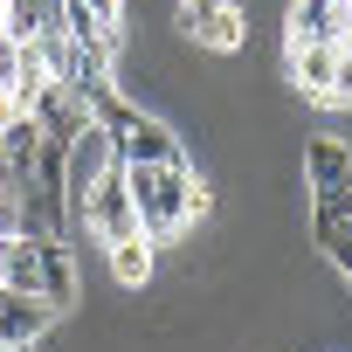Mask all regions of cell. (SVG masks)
Returning a JSON list of instances; mask_svg holds the SVG:
<instances>
[{
	"label": "cell",
	"mask_w": 352,
	"mask_h": 352,
	"mask_svg": "<svg viewBox=\"0 0 352 352\" xmlns=\"http://www.w3.org/2000/svg\"><path fill=\"white\" fill-rule=\"evenodd\" d=\"M118 166H124V159H118ZM124 187H131L138 228H145L159 249H173L194 221L214 214V194H208L201 173L187 166V152H180V159H159V166H124Z\"/></svg>",
	"instance_id": "cell-1"
},
{
	"label": "cell",
	"mask_w": 352,
	"mask_h": 352,
	"mask_svg": "<svg viewBox=\"0 0 352 352\" xmlns=\"http://www.w3.org/2000/svg\"><path fill=\"white\" fill-rule=\"evenodd\" d=\"M173 35L208 49V56H242L249 14H242V0H173Z\"/></svg>",
	"instance_id": "cell-2"
},
{
	"label": "cell",
	"mask_w": 352,
	"mask_h": 352,
	"mask_svg": "<svg viewBox=\"0 0 352 352\" xmlns=\"http://www.w3.org/2000/svg\"><path fill=\"white\" fill-rule=\"evenodd\" d=\"M297 180H304L311 208H352V145L338 131H311L297 152Z\"/></svg>",
	"instance_id": "cell-3"
},
{
	"label": "cell",
	"mask_w": 352,
	"mask_h": 352,
	"mask_svg": "<svg viewBox=\"0 0 352 352\" xmlns=\"http://www.w3.org/2000/svg\"><path fill=\"white\" fill-rule=\"evenodd\" d=\"M56 304L49 297H28V290H8L0 283V352H35L49 331H56Z\"/></svg>",
	"instance_id": "cell-4"
},
{
	"label": "cell",
	"mask_w": 352,
	"mask_h": 352,
	"mask_svg": "<svg viewBox=\"0 0 352 352\" xmlns=\"http://www.w3.org/2000/svg\"><path fill=\"white\" fill-rule=\"evenodd\" d=\"M331 63H338V42H290V35H283V83H290L304 104H324Z\"/></svg>",
	"instance_id": "cell-5"
},
{
	"label": "cell",
	"mask_w": 352,
	"mask_h": 352,
	"mask_svg": "<svg viewBox=\"0 0 352 352\" xmlns=\"http://www.w3.org/2000/svg\"><path fill=\"white\" fill-rule=\"evenodd\" d=\"M352 21V0H283V35L290 42H338Z\"/></svg>",
	"instance_id": "cell-6"
},
{
	"label": "cell",
	"mask_w": 352,
	"mask_h": 352,
	"mask_svg": "<svg viewBox=\"0 0 352 352\" xmlns=\"http://www.w3.org/2000/svg\"><path fill=\"white\" fill-rule=\"evenodd\" d=\"M104 276L118 290H145L159 276V242L152 235H124V242H104Z\"/></svg>",
	"instance_id": "cell-7"
},
{
	"label": "cell",
	"mask_w": 352,
	"mask_h": 352,
	"mask_svg": "<svg viewBox=\"0 0 352 352\" xmlns=\"http://www.w3.org/2000/svg\"><path fill=\"white\" fill-rule=\"evenodd\" d=\"M0 283L42 297V242L35 235H0Z\"/></svg>",
	"instance_id": "cell-8"
},
{
	"label": "cell",
	"mask_w": 352,
	"mask_h": 352,
	"mask_svg": "<svg viewBox=\"0 0 352 352\" xmlns=\"http://www.w3.org/2000/svg\"><path fill=\"white\" fill-rule=\"evenodd\" d=\"M324 111H352V49H338L331 83H324Z\"/></svg>",
	"instance_id": "cell-9"
},
{
	"label": "cell",
	"mask_w": 352,
	"mask_h": 352,
	"mask_svg": "<svg viewBox=\"0 0 352 352\" xmlns=\"http://www.w3.org/2000/svg\"><path fill=\"white\" fill-rule=\"evenodd\" d=\"M83 14H90L104 35H124V21H131V8H124V0H83Z\"/></svg>",
	"instance_id": "cell-10"
},
{
	"label": "cell",
	"mask_w": 352,
	"mask_h": 352,
	"mask_svg": "<svg viewBox=\"0 0 352 352\" xmlns=\"http://www.w3.org/2000/svg\"><path fill=\"white\" fill-rule=\"evenodd\" d=\"M0 42H8V0H0Z\"/></svg>",
	"instance_id": "cell-11"
}]
</instances>
